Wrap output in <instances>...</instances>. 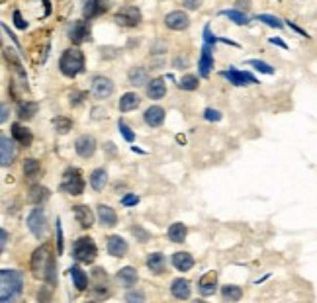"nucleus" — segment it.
Listing matches in <instances>:
<instances>
[{
  "mask_svg": "<svg viewBox=\"0 0 317 303\" xmlns=\"http://www.w3.org/2000/svg\"><path fill=\"white\" fill-rule=\"evenodd\" d=\"M132 231H133V235H137V237H139L141 243H147V239H149V233H147V231H143L141 227H133Z\"/></svg>",
  "mask_w": 317,
  "mask_h": 303,
  "instance_id": "3c124183",
  "label": "nucleus"
},
{
  "mask_svg": "<svg viewBox=\"0 0 317 303\" xmlns=\"http://www.w3.org/2000/svg\"><path fill=\"white\" fill-rule=\"evenodd\" d=\"M37 114V104L35 102H22L20 106H18V118L20 119H32L33 116Z\"/></svg>",
  "mask_w": 317,
  "mask_h": 303,
  "instance_id": "473e14b6",
  "label": "nucleus"
},
{
  "mask_svg": "<svg viewBox=\"0 0 317 303\" xmlns=\"http://www.w3.org/2000/svg\"><path fill=\"white\" fill-rule=\"evenodd\" d=\"M24 288V276L16 270L0 272V301L8 303L16 299Z\"/></svg>",
  "mask_w": 317,
  "mask_h": 303,
  "instance_id": "f257e3e1",
  "label": "nucleus"
},
{
  "mask_svg": "<svg viewBox=\"0 0 317 303\" xmlns=\"http://www.w3.org/2000/svg\"><path fill=\"white\" fill-rule=\"evenodd\" d=\"M61 192L71 196H80L84 192V180L78 168H67L61 182Z\"/></svg>",
  "mask_w": 317,
  "mask_h": 303,
  "instance_id": "20e7f679",
  "label": "nucleus"
},
{
  "mask_svg": "<svg viewBox=\"0 0 317 303\" xmlns=\"http://www.w3.org/2000/svg\"><path fill=\"white\" fill-rule=\"evenodd\" d=\"M98 219L104 227H114L118 223V215L110 206H98Z\"/></svg>",
  "mask_w": 317,
  "mask_h": 303,
  "instance_id": "5701e85b",
  "label": "nucleus"
},
{
  "mask_svg": "<svg viewBox=\"0 0 317 303\" xmlns=\"http://www.w3.org/2000/svg\"><path fill=\"white\" fill-rule=\"evenodd\" d=\"M118 129H120V133L123 135V139L128 141V143H133L135 141V133H133L132 129H130V125L125 123V121H118Z\"/></svg>",
  "mask_w": 317,
  "mask_h": 303,
  "instance_id": "ea45409f",
  "label": "nucleus"
},
{
  "mask_svg": "<svg viewBox=\"0 0 317 303\" xmlns=\"http://www.w3.org/2000/svg\"><path fill=\"white\" fill-rule=\"evenodd\" d=\"M180 65L186 67V65H188V61H186V59H176V61H175V67H176V69H178V67H180Z\"/></svg>",
  "mask_w": 317,
  "mask_h": 303,
  "instance_id": "bf43d9fd",
  "label": "nucleus"
},
{
  "mask_svg": "<svg viewBox=\"0 0 317 303\" xmlns=\"http://www.w3.org/2000/svg\"><path fill=\"white\" fill-rule=\"evenodd\" d=\"M53 123H55V129L59 131V133H67V131H71V127H73V121L69 118H65V116H59Z\"/></svg>",
  "mask_w": 317,
  "mask_h": 303,
  "instance_id": "4c0bfd02",
  "label": "nucleus"
},
{
  "mask_svg": "<svg viewBox=\"0 0 317 303\" xmlns=\"http://www.w3.org/2000/svg\"><path fill=\"white\" fill-rule=\"evenodd\" d=\"M249 4H251L249 0H237V6L239 8H249Z\"/></svg>",
  "mask_w": 317,
  "mask_h": 303,
  "instance_id": "13d9d810",
  "label": "nucleus"
},
{
  "mask_svg": "<svg viewBox=\"0 0 317 303\" xmlns=\"http://www.w3.org/2000/svg\"><path fill=\"white\" fill-rule=\"evenodd\" d=\"M166 94V84H164L163 78H153L149 84H147V96L153 98V100H159Z\"/></svg>",
  "mask_w": 317,
  "mask_h": 303,
  "instance_id": "393cba45",
  "label": "nucleus"
},
{
  "mask_svg": "<svg viewBox=\"0 0 317 303\" xmlns=\"http://www.w3.org/2000/svg\"><path fill=\"white\" fill-rule=\"evenodd\" d=\"M12 137L18 141L22 147H30L32 145V131L28 129V127H24V125H20V123H14L12 125Z\"/></svg>",
  "mask_w": 317,
  "mask_h": 303,
  "instance_id": "aec40b11",
  "label": "nucleus"
},
{
  "mask_svg": "<svg viewBox=\"0 0 317 303\" xmlns=\"http://www.w3.org/2000/svg\"><path fill=\"white\" fill-rule=\"evenodd\" d=\"M164 24H166V28H171V30H175V32H182V30H186V28L190 26V18H188V14H184L182 10H176V12L166 14Z\"/></svg>",
  "mask_w": 317,
  "mask_h": 303,
  "instance_id": "1a4fd4ad",
  "label": "nucleus"
},
{
  "mask_svg": "<svg viewBox=\"0 0 317 303\" xmlns=\"http://www.w3.org/2000/svg\"><path fill=\"white\" fill-rule=\"evenodd\" d=\"M143 119H145L147 125H151V127H159V125L164 121V110L161 108V106H151V108L145 110Z\"/></svg>",
  "mask_w": 317,
  "mask_h": 303,
  "instance_id": "f3484780",
  "label": "nucleus"
},
{
  "mask_svg": "<svg viewBox=\"0 0 317 303\" xmlns=\"http://www.w3.org/2000/svg\"><path fill=\"white\" fill-rule=\"evenodd\" d=\"M84 98H87L84 92H73V94H71V104H73V106H78Z\"/></svg>",
  "mask_w": 317,
  "mask_h": 303,
  "instance_id": "8fccbe9b",
  "label": "nucleus"
},
{
  "mask_svg": "<svg viewBox=\"0 0 317 303\" xmlns=\"http://www.w3.org/2000/svg\"><path fill=\"white\" fill-rule=\"evenodd\" d=\"M249 65L255 67L257 71H261V73H264V75H272L274 73V69L268 63H264V61H259V59H251L249 61Z\"/></svg>",
  "mask_w": 317,
  "mask_h": 303,
  "instance_id": "a19ab883",
  "label": "nucleus"
},
{
  "mask_svg": "<svg viewBox=\"0 0 317 303\" xmlns=\"http://www.w3.org/2000/svg\"><path fill=\"white\" fill-rule=\"evenodd\" d=\"M223 16H227L231 22L237 24V26H245V24H249V18H247V14L241 10H223L221 12Z\"/></svg>",
  "mask_w": 317,
  "mask_h": 303,
  "instance_id": "c9c22d12",
  "label": "nucleus"
},
{
  "mask_svg": "<svg viewBox=\"0 0 317 303\" xmlns=\"http://www.w3.org/2000/svg\"><path fill=\"white\" fill-rule=\"evenodd\" d=\"M6 243H8V231H6V229H2V249L6 247Z\"/></svg>",
  "mask_w": 317,
  "mask_h": 303,
  "instance_id": "4d7b16f0",
  "label": "nucleus"
},
{
  "mask_svg": "<svg viewBox=\"0 0 317 303\" xmlns=\"http://www.w3.org/2000/svg\"><path fill=\"white\" fill-rule=\"evenodd\" d=\"M139 104H141V98L135 92H128L120 100V112H132V110L139 108Z\"/></svg>",
  "mask_w": 317,
  "mask_h": 303,
  "instance_id": "a878e982",
  "label": "nucleus"
},
{
  "mask_svg": "<svg viewBox=\"0 0 317 303\" xmlns=\"http://www.w3.org/2000/svg\"><path fill=\"white\" fill-rule=\"evenodd\" d=\"M128 78H130V82H132L133 86H143V84H147L149 75H147V71H145L143 67H135V69L130 71Z\"/></svg>",
  "mask_w": 317,
  "mask_h": 303,
  "instance_id": "c756f323",
  "label": "nucleus"
},
{
  "mask_svg": "<svg viewBox=\"0 0 317 303\" xmlns=\"http://www.w3.org/2000/svg\"><path fill=\"white\" fill-rule=\"evenodd\" d=\"M204 118L208 119V121H219V119H221V112L208 108L206 112H204Z\"/></svg>",
  "mask_w": 317,
  "mask_h": 303,
  "instance_id": "37998d69",
  "label": "nucleus"
},
{
  "mask_svg": "<svg viewBox=\"0 0 317 303\" xmlns=\"http://www.w3.org/2000/svg\"><path fill=\"white\" fill-rule=\"evenodd\" d=\"M186 233H188V229H186L184 223H173L168 227V239L173 243H182L186 239Z\"/></svg>",
  "mask_w": 317,
  "mask_h": 303,
  "instance_id": "7c9ffc66",
  "label": "nucleus"
},
{
  "mask_svg": "<svg viewBox=\"0 0 317 303\" xmlns=\"http://www.w3.org/2000/svg\"><path fill=\"white\" fill-rule=\"evenodd\" d=\"M73 213L77 217L78 225L82 229H90L94 225V213L88 206H75L73 207Z\"/></svg>",
  "mask_w": 317,
  "mask_h": 303,
  "instance_id": "4468645a",
  "label": "nucleus"
},
{
  "mask_svg": "<svg viewBox=\"0 0 317 303\" xmlns=\"http://www.w3.org/2000/svg\"><path fill=\"white\" fill-rule=\"evenodd\" d=\"M270 44H272V45H278V47H284V49H288V45H286L284 41H282V39H278V37H272V39H270Z\"/></svg>",
  "mask_w": 317,
  "mask_h": 303,
  "instance_id": "5fc2aeb1",
  "label": "nucleus"
},
{
  "mask_svg": "<svg viewBox=\"0 0 317 303\" xmlns=\"http://www.w3.org/2000/svg\"><path fill=\"white\" fill-rule=\"evenodd\" d=\"M171 292H173V295H175L176 299H188L190 297V284L184 278H176L171 284Z\"/></svg>",
  "mask_w": 317,
  "mask_h": 303,
  "instance_id": "4be33fe9",
  "label": "nucleus"
},
{
  "mask_svg": "<svg viewBox=\"0 0 317 303\" xmlns=\"http://www.w3.org/2000/svg\"><path fill=\"white\" fill-rule=\"evenodd\" d=\"M173 264H175L176 270L188 272L194 266V258H192V254H188V252H176L175 256H173Z\"/></svg>",
  "mask_w": 317,
  "mask_h": 303,
  "instance_id": "b1692460",
  "label": "nucleus"
},
{
  "mask_svg": "<svg viewBox=\"0 0 317 303\" xmlns=\"http://www.w3.org/2000/svg\"><path fill=\"white\" fill-rule=\"evenodd\" d=\"M75 151H77L78 157L90 159V157L96 153V139H94L92 135H82V137H78L77 143H75Z\"/></svg>",
  "mask_w": 317,
  "mask_h": 303,
  "instance_id": "9d476101",
  "label": "nucleus"
},
{
  "mask_svg": "<svg viewBox=\"0 0 317 303\" xmlns=\"http://www.w3.org/2000/svg\"><path fill=\"white\" fill-rule=\"evenodd\" d=\"M39 170H41L39 161H35V159H26L24 161V174H26V178H35L39 174Z\"/></svg>",
  "mask_w": 317,
  "mask_h": 303,
  "instance_id": "72a5a7b5",
  "label": "nucleus"
},
{
  "mask_svg": "<svg viewBox=\"0 0 317 303\" xmlns=\"http://www.w3.org/2000/svg\"><path fill=\"white\" fill-rule=\"evenodd\" d=\"M71 278H73V282H75V288H77L78 292H82V290H87V284H88V278L87 274L80 270L78 266H73L71 268Z\"/></svg>",
  "mask_w": 317,
  "mask_h": 303,
  "instance_id": "2f4dec72",
  "label": "nucleus"
},
{
  "mask_svg": "<svg viewBox=\"0 0 317 303\" xmlns=\"http://www.w3.org/2000/svg\"><path fill=\"white\" fill-rule=\"evenodd\" d=\"M257 20H259V22H264L266 26H270V28H276V30H280V28L284 26L278 18H274V16H270V14H259Z\"/></svg>",
  "mask_w": 317,
  "mask_h": 303,
  "instance_id": "58836bf2",
  "label": "nucleus"
},
{
  "mask_svg": "<svg viewBox=\"0 0 317 303\" xmlns=\"http://www.w3.org/2000/svg\"><path fill=\"white\" fill-rule=\"evenodd\" d=\"M204 0H182V6H186L188 10H198L202 6Z\"/></svg>",
  "mask_w": 317,
  "mask_h": 303,
  "instance_id": "49530a36",
  "label": "nucleus"
},
{
  "mask_svg": "<svg viewBox=\"0 0 317 303\" xmlns=\"http://www.w3.org/2000/svg\"><path fill=\"white\" fill-rule=\"evenodd\" d=\"M147 266L153 274H163L164 272V256L161 252H153L147 256Z\"/></svg>",
  "mask_w": 317,
  "mask_h": 303,
  "instance_id": "bb28decb",
  "label": "nucleus"
},
{
  "mask_svg": "<svg viewBox=\"0 0 317 303\" xmlns=\"http://www.w3.org/2000/svg\"><path fill=\"white\" fill-rule=\"evenodd\" d=\"M108 6H104V0H84V6H82V14L84 18H96L102 12H106Z\"/></svg>",
  "mask_w": 317,
  "mask_h": 303,
  "instance_id": "a211bd4d",
  "label": "nucleus"
},
{
  "mask_svg": "<svg viewBox=\"0 0 317 303\" xmlns=\"http://www.w3.org/2000/svg\"><path fill=\"white\" fill-rule=\"evenodd\" d=\"M135 204H139V198L135 194L123 196V198H121V206H135Z\"/></svg>",
  "mask_w": 317,
  "mask_h": 303,
  "instance_id": "c03bdc74",
  "label": "nucleus"
},
{
  "mask_svg": "<svg viewBox=\"0 0 317 303\" xmlns=\"http://www.w3.org/2000/svg\"><path fill=\"white\" fill-rule=\"evenodd\" d=\"M125 299L130 303L133 301H145V295H143V292H130L128 295H125Z\"/></svg>",
  "mask_w": 317,
  "mask_h": 303,
  "instance_id": "a18cd8bd",
  "label": "nucleus"
},
{
  "mask_svg": "<svg viewBox=\"0 0 317 303\" xmlns=\"http://www.w3.org/2000/svg\"><path fill=\"white\" fill-rule=\"evenodd\" d=\"M216 284H218V272L209 270L206 272L200 282H198V288H200V293L202 295H212V293L216 292Z\"/></svg>",
  "mask_w": 317,
  "mask_h": 303,
  "instance_id": "2eb2a0df",
  "label": "nucleus"
},
{
  "mask_svg": "<svg viewBox=\"0 0 317 303\" xmlns=\"http://www.w3.org/2000/svg\"><path fill=\"white\" fill-rule=\"evenodd\" d=\"M0 119H2V123L8 119V106H6V104H2V118Z\"/></svg>",
  "mask_w": 317,
  "mask_h": 303,
  "instance_id": "6e6d98bb",
  "label": "nucleus"
},
{
  "mask_svg": "<svg viewBox=\"0 0 317 303\" xmlns=\"http://www.w3.org/2000/svg\"><path fill=\"white\" fill-rule=\"evenodd\" d=\"M96 254H98L96 243L90 237H80L77 243H75V247H73V256H75L78 262H82V264L94 262Z\"/></svg>",
  "mask_w": 317,
  "mask_h": 303,
  "instance_id": "7ed1b4c3",
  "label": "nucleus"
},
{
  "mask_svg": "<svg viewBox=\"0 0 317 303\" xmlns=\"http://www.w3.org/2000/svg\"><path fill=\"white\" fill-rule=\"evenodd\" d=\"M14 24H16V28H20V30H26V28H28V22H24L22 14L18 10L14 12Z\"/></svg>",
  "mask_w": 317,
  "mask_h": 303,
  "instance_id": "de8ad7c7",
  "label": "nucleus"
},
{
  "mask_svg": "<svg viewBox=\"0 0 317 303\" xmlns=\"http://www.w3.org/2000/svg\"><path fill=\"white\" fill-rule=\"evenodd\" d=\"M198 69H200V75L204 78H208L212 69H214V55H212V45L206 44L202 47V55H200V63H198Z\"/></svg>",
  "mask_w": 317,
  "mask_h": 303,
  "instance_id": "ddd939ff",
  "label": "nucleus"
},
{
  "mask_svg": "<svg viewBox=\"0 0 317 303\" xmlns=\"http://www.w3.org/2000/svg\"><path fill=\"white\" fill-rule=\"evenodd\" d=\"M204 39H206V44H209V45H214L218 41V37H216V35L212 33V30H209V26L204 28Z\"/></svg>",
  "mask_w": 317,
  "mask_h": 303,
  "instance_id": "09e8293b",
  "label": "nucleus"
},
{
  "mask_svg": "<svg viewBox=\"0 0 317 303\" xmlns=\"http://www.w3.org/2000/svg\"><path fill=\"white\" fill-rule=\"evenodd\" d=\"M55 229H57V249H59V252H63V229H61V219L59 217L55 221Z\"/></svg>",
  "mask_w": 317,
  "mask_h": 303,
  "instance_id": "79ce46f5",
  "label": "nucleus"
},
{
  "mask_svg": "<svg viewBox=\"0 0 317 303\" xmlns=\"http://www.w3.org/2000/svg\"><path fill=\"white\" fill-rule=\"evenodd\" d=\"M69 39L73 44H84L87 39H90V26L87 22H82V20H77V22L71 26Z\"/></svg>",
  "mask_w": 317,
  "mask_h": 303,
  "instance_id": "9b49d317",
  "label": "nucleus"
},
{
  "mask_svg": "<svg viewBox=\"0 0 317 303\" xmlns=\"http://www.w3.org/2000/svg\"><path fill=\"white\" fill-rule=\"evenodd\" d=\"M59 69L65 76H77L84 71V55L80 49H67L59 59Z\"/></svg>",
  "mask_w": 317,
  "mask_h": 303,
  "instance_id": "f03ea898",
  "label": "nucleus"
},
{
  "mask_svg": "<svg viewBox=\"0 0 317 303\" xmlns=\"http://www.w3.org/2000/svg\"><path fill=\"white\" fill-rule=\"evenodd\" d=\"M0 151H2L0 164H2V166H8V164H12L14 157H16V147H14V141L2 135V139H0Z\"/></svg>",
  "mask_w": 317,
  "mask_h": 303,
  "instance_id": "dca6fc26",
  "label": "nucleus"
},
{
  "mask_svg": "<svg viewBox=\"0 0 317 303\" xmlns=\"http://www.w3.org/2000/svg\"><path fill=\"white\" fill-rule=\"evenodd\" d=\"M114 92V82L106 76H94L92 78V94L96 98H108Z\"/></svg>",
  "mask_w": 317,
  "mask_h": 303,
  "instance_id": "f8f14e48",
  "label": "nucleus"
},
{
  "mask_svg": "<svg viewBox=\"0 0 317 303\" xmlns=\"http://www.w3.org/2000/svg\"><path fill=\"white\" fill-rule=\"evenodd\" d=\"M106 116V110L104 108H94L92 110V118L94 119H100V118H104Z\"/></svg>",
  "mask_w": 317,
  "mask_h": 303,
  "instance_id": "603ef678",
  "label": "nucleus"
},
{
  "mask_svg": "<svg viewBox=\"0 0 317 303\" xmlns=\"http://www.w3.org/2000/svg\"><path fill=\"white\" fill-rule=\"evenodd\" d=\"M47 196H49V190L44 188V186L35 184L30 188V194H28V202L30 204H41L44 200H47Z\"/></svg>",
  "mask_w": 317,
  "mask_h": 303,
  "instance_id": "c85d7f7f",
  "label": "nucleus"
},
{
  "mask_svg": "<svg viewBox=\"0 0 317 303\" xmlns=\"http://www.w3.org/2000/svg\"><path fill=\"white\" fill-rule=\"evenodd\" d=\"M286 22H288V26H290V28H292V30H294V32L302 33V35H304V37H307V33L304 32V30H302V28H298V26H295V24H292V22H290V20H286Z\"/></svg>",
  "mask_w": 317,
  "mask_h": 303,
  "instance_id": "864d4df0",
  "label": "nucleus"
},
{
  "mask_svg": "<svg viewBox=\"0 0 317 303\" xmlns=\"http://www.w3.org/2000/svg\"><path fill=\"white\" fill-rule=\"evenodd\" d=\"M108 252L112 254V256H116V258H121L125 252H128V243L123 241L121 237H118V235H114V237L108 239Z\"/></svg>",
  "mask_w": 317,
  "mask_h": 303,
  "instance_id": "6ab92c4d",
  "label": "nucleus"
},
{
  "mask_svg": "<svg viewBox=\"0 0 317 303\" xmlns=\"http://www.w3.org/2000/svg\"><path fill=\"white\" fill-rule=\"evenodd\" d=\"M28 229L32 231L35 237H41L45 231V213L41 207L32 209V213L28 215Z\"/></svg>",
  "mask_w": 317,
  "mask_h": 303,
  "instance_id": "6e6552de",
  "label": "nucleus"
},
{
  "mask_svg": "<svg viewBox=\"0 0 317 303\" xmlns=\"http://www.w3.org/2000/svg\"><path fill=\"white\" fill-rule=\"evenodd\" d=\"M223 78H227L231 84L235 86H247V84H257V78L251 75V73H243V71H237V69H229V71H223L221 73Z\"/></svg>",
  "mask_w": 317,
  "mask_h": 303,
  "instance_id": "0eeeda50",
  "label": "nucleus"
},
{
  "mask_svg": "<svg viewBox=\"0 0 317 303\" xmlns=\"http://www.w3.org/2000/svg\"><path fill=\"white\" fill-rule=\"evenodd\" d=\"M114 20H116V24L123 26V28H135V26L141 24V12L135 6H123V8L116 12Z\"/></svg>",
  "mask_w": 317,
  "mask_h": 303,
  "instance_id": "39448f33",
  "label": "nucleus"
},
{
  "mask_svg": "<svg viewBox=\"0 0 317 303\" xmlns=\"http://www.w3.org/2000/svg\"><path fill=\"white\" fill-rule=\"evenodd\" d=\"M106 182H108V174H106V170H104V168H96L94 172L90 174V186H92L96 192L104 190Z\"/></svg>",
  "mask_w": 317,
  "mask_h": 303,
  "instance_id": "cd10ccee",
  "label": "nucleus"
},
{
  "mask_svg": "<svg viewBox=\"0 0 317 303\" xmlns=\"http://www.w3.org/2000/svg\"><path fill=\"white\" fill-rule=\"evenodd\" d=\"M221 295H223V299L239 301L241 297H243V290L237 288V286H223V288H221Z\"/></svg>",
  "mask_w": 317,
  "mask_h": 303,
  "instance_id": "f704fd0d",
  "label": "nucleus"
},
{
  "mask_svg": "<svg viewBox=\"0 0 317 303\" xmlns=\"http://www.w3.org/2000/svg\"><path fill=\"white\" fill-rule=\"evenodd\" d=\"M178 86L182 88V90H196L198 88V76H194V75H186V76H182L180 78V82H178Z\"/></svg>",
  "mask_w": 317,
  "mask_h": 303,
  "instance_id": "e433bc0d",
  "label": "nucleus"
},
{
  "mask_svg": "<svg viewBox=\"0 0 317 303\" xmlns=\"http://www.w3.org/2000/svg\"><path fill=\"white\" fill-rule=\"evenodd\" d=\"M51 258H53V256H51V252H49V247H47V245L33 252L32 270H33V276H35V278H44L45 270H47V266H49Z\"/></svg>",
  "mask_w": 317,
  "mask_h": 303,
  "instance_id": "423d86ee",
  "label": "nucleus"
},
{
  "mask_svg": "<svg viewBox=\"0 0 317 303\" xmlns=\"http://www.w3.org/2000/svg\"><path fill=\"white\" fill-rule=\"evenodd\" d=\"M118 280H120V284L123 288H133V286L137 284V280H139V276H137V270H135V268L125 266V268H121V270L118 272Z\"/></svg>",
  "mask_w": 317,
  "mask_h": 303,
  "instance_id": "412c9836",
  "label": "nucleus"
}]
</instances>
